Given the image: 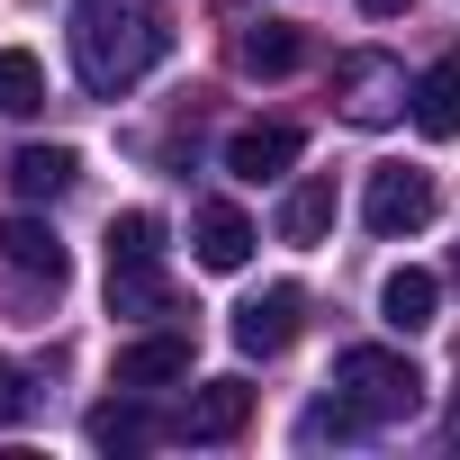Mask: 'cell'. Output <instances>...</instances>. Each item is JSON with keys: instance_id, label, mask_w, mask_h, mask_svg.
<instances>
[{"instance_id": "cell-5", "label": "cell", "mask_w": 460, "mask_h": 460, "mask_svg": "<svg viewBox=\"0 0 460 460\" xmlns=\"http://www.w3.org/2000/svg\"><path fill=\"white\" fill-rule=\"evenodd\" d=\"M298 325H307V289H298V280H271V289H253V298L235 307V352L271 361V352L298 343Z\"/></svg>"}, {"instance_id": "cell-9", "label": "cell", "mask_w": 460, "mask_h": 460, "mask_svg": "<svg viewBox=\"0 0 460 460\" xmlns=\"http://www.w3.org/2000/svg\"><path fill=\"white\" fill-rule=\"evenodd\" d=\"M406 109H415V127H424L433 145H451V136H460V46H451V55H433V64L415 73Z\"/></svg>"}, {"instance_id": "cell-15", "label": "cell", "mask_w": 460, "mask_h": 460, "mask_svg": "<svg viewBox=\"0 0 460 460\" xmlns=\"http://www.w3.org/2000/svg\"><path fill=\"white\" fill-rule=\"evenodd\" d=\"M325 235H334V181L316 172V181H298L289 208H280V244H325Z\"/></svg>"}, {"instance_id": "cell-14", "label": "cell", "mask_w": 460, "mask_h": 460, "mask_svg": "<svg viewBox=\"0 0 460 460\" xmlns=\"http://www.w3.org/2000/svg\"><path fill=\"white\" fill-rule=\"evenodd\" d=\"M73 181H82L73 145H28V154L10 163V190H19V199H64Z\"/></svg>"}, {"instance_id": "cell-1", "label": "cell", "mask_w": 460, "mask_h": 460, "mask_svg": "<svg viewBox=\"0 0 460 460\" xmlns=\"http://www.w3.org/2000/svg\"><path fill=\"white\" fill-rule=\"evenodd\" d=\"M334 397L325 406H307V442H361V433H388V424H406L415 406H424V370L406 361V352H379V343H361V352H343L334 361V379H325Z\"/></svg>"}, {"instance_id": "cell-13", "label": "cell", "mask_w": 460, "mask_h": 460, "mask_svg": "<svg viewBox=\"0 0 460 460\" xmlns=\"http://www.w3.org/2000/svg\"><path fill=\"white\" fill-rule=\"evenodd\" d=\"M433 307H442V280H433V271H415V262L388 271V289H379V325H388V334H424Z\"/></svg>"}, {"instance_id": "cell-2", "label": "cell", "mask_w": 460, "mask_h": 460, "mask_svg": "<svg viewBox=\"0 0 460 460\" xmlns=\"http://www.w3.org/2000/svg\"><path fill=\"white\" fill-rule=\"evenodd\" d=\"M163 55H172V10H163V0H82L73 64H82V82H91L100 100H109V91H136Z\"/></svg>"}, {"instance_id": "cell-8", "label": "cell", "mask_w": 460, "mask_h": 460, "mask_svg": "<svg viewBox=\"0 0 460 460\" xmlns=\"http://www.w3.org/2000/svg\"><path fill=\"white\" fill-rule=\"evenodd\" d=\"M226 172L253 181V190H262V181H289V172H298V127H280V118H271V127H235Z\"/></svg>"}, {"instance_id": "cell-6", "label": "cell", "mask_w": 460, "mask_h": 460, "mask_svg": "<svg viewBox=\"0 0 460 460\" xmlns=\"http://www.w3.org/2000/svg\"><path fill=\"white\" fill-rule=\"evenodd\" d=\"M253 424V388L244 379H199L181 406V442H235Z\"/></svg>"}, {"instance_id": "cell-4", "label": "cell", "mask_w": 460, "mask_h": 460, "mask_svg": "<svg viewBox=\"0 0 460 460\" xmlns=\"http://www.w3.org/2000/svg\"><path fill=\"white\" fill-rule=\"evenodd\" d=\"M406 91H415V82H406L397 55H343V64H334V100H343L352 127H388V118L406 109Z\"/></svg>"}, {"instance_id": "cell-18", "label": "cell", "mask_w": 460, "mask_h": 460, "mask_svg": "<svg viewBox=\"0 0 460 460\" xmlns=\"http://www.w3.org/2000/svg\"><path fill=\"white\" fill-rule=\"evenodd\" d=\"M37 109H46V64L0 46V118H37Z\"/></svg>"}, {"instance_id": "cell-19", "label": "cell", "mask_w": 460, "mask_h": 460, "mask_svg": "<svg viewBox=\"0 0 460 460\" xmlns=\"http://www.w3.org/2000/svg\"><path fill=\"white\" fill-rule=\"evenodd\" d=\"M109 262H163V217L154 208H127L109 226Z\"/></svg>"}, {"instance_id": "cell-10", "label": "cell", "mask_w": 460, "mask_h": 460, "mask_svg": "<svg viewBox=\"0 0 460 460\" xmlns=\"http://www.w3.org/2000/svg\"><path fill=\"white\" fill-rule=\"evenodd\" d=\"M0 262L10 271H28V280H64V244H55V226L46 217H0Z\"/></svg>"}, {"instance_id": "cell-12", "label": "cell", "mask_w": 460, "mask_h": 460, "mask_svg": "<svg viewBox=\"0 0 460 460\" xmlns=\"http://www.w3.org/2000/svg\"><path fill=\"white\" fill-rule=\"evenodd\" d=\"M253 244H262V235H253V217H244V208H226V199L199 208V262H208V271H244Z\"/></svg>"}, {"instance_id": "cell-11", "label": "cell", "mask_w": 460, "mask_h": 460, "mask_svg": "<svg viewBox=\"0 0 460 460\" xmlns=\"http://www.w3.org/2000/svg\"><path fill=\"white\" fill-rule=\"evenodd\" d=\"M109 316L163 325V316H172V280H163L154 262H109Z\"/></svg>"}, {"instance_id": "cell-22", "label": "cell", "mask_w": 460, "mask_h": 460, "mask_svg": "<svg viewBox=\"0 0 460 460\" xmlns=\"http://www.w3.org/2000/svg\"><path fill=\"white\" fill-rule=\"evenodd\" d=\"M442 442H451V451H460V397H451V415H442Z\"/></svg>"}, {"instance_id": "cell-3", "label": "cell", "mask_w": 460, "mask_h": 460, "mask_svg": "<svg viewBox=\"0 0 460 460\" xmlns=\"http://www.w3.org/2000/svg\"><path fill=\"white\" fill-rule=\"evenodd\" d=\"M433 208H442L433 172H406V163H379V172H370V199H361L370 235H388V244H397V235H424Z\"/></svg>"}, {"instance_id": "cell-7", "label": "cell", "mask_w": 460, "mask_h": 460, "mask_svg": "<svg viewBox=\"0 0 460 460\" xmlns=\"http://www.w3.org/2000/svg\"><path fill=\"white\" fill-rule=\"evenodd\" d=\"M172 379H190V334L181 325H154V334H136L127 352H118V379L109 388H172Z\"/></svg>"}, {"instance_id": "cell-16", "label": "cell", "mask_w": 460, "mask_h": 460, "mask_svg": "<svg viewBox=\"0 0 460 460\" xmlns=\"http://www.w3.org/2000/svg\"><path fill=\"white\" fill-rule=\"evenodd\" d=\"M235 64L262 73V82H280V73L307 64V37H298V28H244V37H235Z\"/></svg>"}, {"instance_id": "cell-21", "label": "cell", "mask_w": 460, "mask_h": 460, "mask_svg": "<svg viewBox=\"0 0 460 460\" xmlns=\"http://www.w3.org/2000/svg\"><path fill=\"white\" fill-rule=\"evenodd\" d=\"M361 10H370V19H406V10H415V0H361Z\"/></svg>"}, {"instance_id": "cell-23", "label": "cell", "mask_w": 460, "mask_h": 460, "mask_svg": "<svg viewBox=\"0 0 460 460\" xmlns=\"http://www.w3.org/2000/svg\"><path fill=\"white\" fill-rule=\"evenodd\" d=\"M451 280H460V253H451Z\"/></svg>"}, {"instance_id": "cell-17", "label": "cell", "mask_w": 460, "mask_h": 460, "mask_svg": "<svg viewBox=\"0 0 460 460\" xmlns=\"http://www.w3.org/2000/svg\"><path fill=\"white\" fill-rule=\"evenodd\" d=\"M91 442H100V451H145V442H154V415L136 406V388H118L109 406H91Z\"/></svg>"}, {"instance_id": "cell-20", "label": "cell", "mask_w": 460, "mask_h": 460, "mask_svg": "<svg viewBox=\"0 0 460 460\" xmlns=\"http://www.w3.org/2000/svg\"><path fill=\"white\" fill-rule=\"evenodd\" d=\"M37 415V388H28V370L19 361H0V424H28Z\"/></svg>"}]
</instances>
